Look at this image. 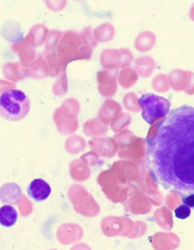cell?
I'll return each instance as SVG.
<instances>
[{
	"instance_id": "6da1fadb",
	"label": "cell",
	"mask_w": 194,
	"mask_h": 250,
	"mask_svg": "<svg viewBox=\"0 0 194 250\" xmlns=\"http://www.w3.org/2000/svg\"><path fill=\"white\" fill-rule=\"evenodd\" d=\"M146 144L152 177L180 195L194 193V106L171 110Z\"/></svg>"
},
{
	"instance_id": "7a4b0ae2",
	"label": "cell",
	"mask_w": 194,
	"mask_h": 250,
	"mask_svg": "<svg viewBox=\"0 0 194 250\" xmlns=\"http://www.w3.org/2000/svg\"><path fill=\"white\" fill-rule=\"evenodd\" d=\"M29 97L21 90L10 89L0 95V112L3 119L17 122L23 120L29 113Z\"/></svg>"
},
{
	"instance_id": "3957f363",
	"label": "cell",
	"mask_w": 194,
	"mask_h": 250,
	"mask_svg": "<svg viewBox=\"0 0 194 250\" xmlns=\"http://www.w3.org/2000/svg\"><path fill=\"white\" fill-rule=\"evenodd\" d=\"M138 104L142 109L143 120L150 125L160 118H165L171 111L170 101L153 93L142 95L138 99Z\"/></svg>"
},
{
	"instance_id": "277c9868",
	"label": "cell",
	"mask_w": 194,
	"mask_h": 250,
	"mask_svg": "<svg viewBox=\"0 0 194 250\" xmlns=\"http://www.w3.org/2000/svg\"><path fill=\"white\" fill-rule=\"evenodd\" d=\"M51 193V187L49 183L43 179H34L28 187L29 196L36 202L47 200Z\"/></svg>"
},
{
	"instance_id": "5b68a950",
	"label": "cell",
	"mask_w": 194,
	"mask_h": 250,
	"mask_svg": "<svg viewBox=\"0 0 194 250\" xmlns=\"http://www.w3.org/2000/svg\"><path fill=\"white\" fill-rule=\"evenodd\" d=\"M18 212L11 205H4L0 208V224L5 228H11L17 224Z\"/></svg>"
},
{
	"instance_id": "8992f818",
	"label": "cell",
	"mask_w": 194,
	"mask_h": 250,
	"mask_svg": "<svg viewBox=\"0 0 194 250\" xmlns=\"http://www.w3.org/2000/svg\"><path fill=\"white\" fill-rule=\"evenodd\" d=\"M191 213H192L191 208L188 207L185 204L178 206L177 208L175 209V217L178 219H181V220L189 218L191 216Z\"/></svg>"
},
{
	"instance_id": "52a82bcc",
	"label": "cell",
	"mask_w": 194,
	"mask_h": 250,
	"mask_svg": "<svg viewBox=\"0 0 194 250\" xmlns=\"http://www.w3.org/2000/svg\"><path fill=\"white\" fill-rule=\"evenodd\" d=\"M183 204L187 205L191 208H194V193L188 194V195H181Z\"/></svg>"
}]
</instances>
